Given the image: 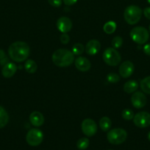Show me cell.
<instances>
[{
	"label": "cell",
	"mask_w": 150,
	"mask_h": 150,
	"mask_svg": "<svg viewBox=\"0 0 150 150\" xmlns=\"http://www.w3.org/2000/svg\"><path fill=\"white\" fill-rule=\"evenodd\" d=\"M30 48L27 43L21 41H17L10 45L8 54L10 59L17 62H21L26 60L29 55Z\"/></svg>",
	"instance_id": "1"
},
{
	"label": "cell",
	"mask_w": 150,
	"mask_h": 150,
	"mask_svg": "<svg viewBox=\"0 0 150 150\" xmlns=\"http://www.w3.org/2000/svg\"><path fill=\"white\" fill-rule=\"evenodd\" d=\"M51 59L56 66L65 67L71 65L74 62V55L69 50L60 48L53 53Z\"/></svg>",
	"instance_id": "2"
},
{
	"label": "cell",
	"mask_w": 150,
	"mask_h": 150,
	"mask_svg": "<svg viewBox=\"0 0 150 150\" xmlns=\"http://www.w3.org/2000/svg\"><path fill=\"white\" fill-rule=\"evenodd\" d=\"M142 16V10L138 6L129 5L125 9L124 17L126 23L129 25L136 24Z\"/></svg>",
	"instance_id": "3"
},
{
	"label": "cell",
	"mask_w": 150,
	"mask_h": 150,
	"mask_svg": "<svg viewBox=\"0 0 150 150\" xmlns=\"http://www.w3.org/2000/svg\"><path fill=\"white\" fill-rule=\"evenodd\" d=\"M130 38L139 45L146 43L149 38L148 30L143 26H136L130 31Z\"/></svg>",
	"instance_id": "4"
},
{
	"label": "cell",
	"mask_w": 150,
	"mask_h": 150,
	"mask_svg": "<svg viewBox=\"0 0 150 150\" xmlns=\"http://www.w3.org/2000/svg\"><path fill=\"white\" fill-rule=\"evenodd\" d=\"M127 133L122 128H115L110 130L107 135L108 142L114 145L121 144L126 141Z\"/></svg>",
	"instance_id": "5"
},
{
	"label": "cell",
	"mask_w": 150,
	"mask_h": 150,
	"mask_svg": "<svg viewBox=\"0 0 150 150\" xmlns=\"http://www.w3.org/2000/svg\"><path fill=\"white\" fill-rule=\"evenodd\" d=\"M102 59L104 62L110 66H117L121 61L120 54L114 48H108L103 52Z\"/></svg>",
	"instance_id": "6"
},
{
	"label": "cell",
	"mask_w": 150,
	"mask_h": 150,
	"mask_svg": "<svg viewBox=\"0 0 150 150\" xmlns=\"http://www.w3.org/2000/svg\"><path fill=\"white\" fill-rule=\"evenodd\" d=\"M44 139V134L39 129L33 128L28 131L26 136V141L29 145L32 146H38Z\"/></svg>",
	"instance_id": "7"
},
{
	"label": "cell",
	"mask_w": 150,
	"mask_h": 150,
	"mask_svg": "<svg viewBox=\"0 0 150 150\" xmlns=\"http://www.w3.org/2000/svg\"><path fill=\"white\" fill-rule=\"evenodd\" d=\"M133 122L138 127L145 128L150 125V114L146 111H141L134 116Z\"/></svg>",
	"instance_id": "8"
},
{
	"label": "cell",
	"mask_w": 150,
	"mask_h": 150,
	"mask_svg": "<svg viewBox=\"0 0 150 150\" xmlns=\"http://www.w3.org/2000/svg\"><path fill=\"white\" fill-rule=\"evenodd\" d=\"M82 131L85 136L88 137L94 136L97 132V125L95 122L91 119H85L82 121L81 125Z\"/></svg>",
	"instance_id": "9"
},
{
	"label": "cell",
	"mask_w": 150,
	"mask_h": 150,
	"mask_svg": "<svg viewBox=\"0 0 150 150\" xmlns=\"http://www.w3.org/2000/svg\"><path fill=\"white\" fill-rule=\"evenodd\" d=\"M131 102L135 108H142L147 103L146 97L143 92H135L131 97Z\"/></svg>",
	"instance_id": "10"
},
{
	"label": "cell",
	"mask_w": 150,
	"mask_h": 150,
	"mask_svg": "<svg viewBox=\"0 0 150 150\" xmlns=\"http://www.w3.org/2000/svg\"><path fill=\"white\" fill-rule=\"evenodd\" d=\"M57 27L62 33H68L72 28V22L68 17L62 16L57 21Z\"/></svg>",
	"instance_id": "11"
},
{
	"label": "cell",
	"mask_w": 150,
	"mask_h": 150,
	"mask_svg": "<svg viewBox=\"0 0 150 150\" xmlns=\"http://www.w3.org/2000/svg\"><path fill=\"white\" fill-rule=\"evenodd\" d=\"M134 70H135V67H134L133 63L130 61H125L120 65L119 74L121 77L126 79L132 76Z\"/></svg>",
	"instance_id": "12"
},
{
	"label": "cell",
	"mask_w": 150,
	"mask_h": 150,
	"mask_svg": "<svg viewBox=\"0 0 150 150\" xmlns=\"http://www.w3.org/2000/svg\"><path fill=\"white\" fill-rule=\"evenodd\" d=\"M101 48V44L97 40H91L87 42L85 45V51L88 55H95L99 51Z\"/></svg>",
	"instance_id": "13"
},
{
	"label": "cell",
	"mask_w": 150,
	"mask_h": 150,
	"mask_svg": "<svg viewBox=\"0 0 150 150\" xmlns=\"http://www.w3.org/2000/svg\"><path fill=\"white\" fill-rule=\"evenodd\" d=\"M75 67L81 72H86L91 69V64L89 60L83 57H79L75 59Z\"/></svg>",
	"instance_id": "14"
},
{
	"label": "cell",
	"mask_w": 150,
	"mask_h": 150,
	"mask_svg": "<svg viewBox=\"0 0 150 150\" xmlns=\"http://www.w3.org/2000/svg\"><path fill=\"white\" fill-rule=\"evenodd\" d=\"M17 70V66L13 62H7L3 66V68L1 70V74L4 78H11L15 75Z\"/></svg>",
	"instance_id": "15"
},
{
	"label": "cell",
	"mask_w": 150,
	"mask_h": 150,
	"mask_svg": "<svg viewBox=\"0 0 150 150\" xmlns=\"http://www.w3.org/2000/svg\"><path fill=\"white\" fill-rule=\"evenodd\" d=\"M29 121L35 127H40L44 123V117L39 111H33L29 115Z\"/></svg>",
	"instance_id": "16"
},
{
	"label": "cell",
	"mask_w": 150,
	"mask_h": 150,
	"mask_svg": "<svg viewBox=\"0 0 150 150\" xmlns=\"http://www.w3.org/2000/svg\"><path fill=\"white\" fill-rule=\"evenodd\" d=\"M138 83L135 80H130L126 81L124 85V90L128 94L133 93L138 89Z\"/></svg>",
	"instance_id": "17"
},
{
	"label": "cell",
	"mask_w": 150,
	"mask_h": 150,
	"mask_svg": "<svg viewBox=\"0 0 150 150\" xmlns=\"http://www.w3.org/2000/svg\"><path fill=\"white\" fill-rule=\"evenodd\" d=\"M24 68H25V70H26L28 73L32 74V73L36 72L37 68H38V66H37L36 62H35L34 60L28 59L26 60V62H25L24 64Z\"/></svg>",
	"instance_id": "18"
},
{
	"label": "cell",
	"mask_w": 150,
	"mask_h": 150,
	"mask_svg": "<svg viewBox=\"0 0 150 150\" xmlns=\"http://www.w3.org/2000/svg\"><path fill=\"white\" fill-rule=\"evenodd\" d=\"M9 116L6 110L0 105V129L4 127L7 124Z\"/></svg>",
	"instance_id": "19"
},
{
	"label": "cell",
	"mask_w": 150,
	"mask_h": 150,
	"mask_svg": "<svg viewBox=\"0 0 150 150\" xmlns=\"http://www.w3.org/2000/svg\"><path fill=\"white\" fill-rule=\"evenodd\" d=\"M140 86L143 92H145L146 94L150 95V76L144 78L141 81Z\"/></svg>",
	"instance_id": "20"
},
{
	"label": "cell",
	"mask_w": 150,
	"mask_h": 150,
	"mask_svg": "<svg viewBox=\"0 0 150 150\" xmlns=\"http://www.w3.org/2000/svg\"><path fill=\"white\" fill-rule=\"evenodd\" d=\"M111 120L107 117H104L100 120L99 127L103 131H107L111 127Z\"/></svg>",
	"instance_id": "21"
},
{
	"label": "cell",
	"mask_w": 150,
	"mask_h": 150,
	"mask_svg": "<svg viewBox=\"0 0 150 150\" xmlns=\"http://www.w3.org/2000/svg\"><path fill=\"white\" fill-rule=\"evenodd\" d=\"M103 29L106 34H108V35L113 34L116 29V23L113 21L107 22L103 26Z\"/></svg>",
	"instance_id": "22"
},
{
	"label": "cell",
	"mask_w": 150,
	"mask_h": 150,
	"mask_svg": "<svg viewBox=\"0 0 150 150\" xmlns=\"http://www.w3.org/2000/svg\"><path fill=\"white\" fill-rule=\"evenodd\" d=\"M88 146H89V140L87 138H82V139H79L76 143V146L80 150L86 149Z\"/></svg>",
	"instance_id": "23"
},
{
	"label": "cell",
	"mask_w": 150,
	"mask_h": 150,
	"mask_svg": "<svg viewBox=\"0 0 150 150\" xmlns=\"http://www.w3.org/2000/svg\"><path fill=\"white\" fill-rule=\"evenodd\" d=\"M84 46L82 43H76L72 47V53L74 55H80L84 51Z\"/></svg>",
	"instance_id": "24"
},
{
	"label": "cell",
	"mask_w": 150,
	"mask_h": 150,
	"mask_svg": "<svg viewBox=\"0 0 150 150\" xmlns=\"http://www.w3.org/2000/svg\"><path fill=\"white\" fill-rule=\"evenodd\" d=\"M121 116L125 120H131L133 119L135 115H134V113L132 110L126 108V109L123 110L121 113Z\"/></svg>",
	"instance_id": "25"
},
{
	"label": "cell",
	"mask_w": 150,
	"mask_h": 150,
	"mask_svg": "<svg viewBox=\"0 0 150 150\" xmlns=\"http://www.w3.org/2000/svg\"><path fill=\"white\" fill-rule=\"evenodd\" d=\"M107 80L110 83H117L120 81V77L116 73H110L107 76Z\"/></svg>",
	"instance_id": "26"
},
{
	"label": "cell",
	"mask_w": 150,
	"mask_h": 150,
	"mask_svg": "<svg viewBox=\"0 0 150 150\" xmlns=\"http://www.w3.org/2000/svg\"><path fill=\"white\" fill-rule=\"evenodd\" d=\"M122 44H123V39L119 36L115 37L113 39V40H112V45H113V47L115 49L120 48L122 45Z\"/></svg>",
	"instance_id": "27"
},
{
	"label": "cell",
	"mask_w": 150,
	"mask_h": 150,
	"mask_svg": "<svg viewBox=\"0 0 150 150\" xmlns=\"http://www.w3.org/2000/svg\"><path fill=\"white\" fill-rule=\"evenodd\" d=\"M8 62V59L6 57L5 54H4L3 50L0 49V64L4 65L6 63Z\"/></svg>",
	"instance_id": "28"
},
{
	"label": "cell",
	"mask_w": 150,
	"mask_h": 150,
	"mask_svg": "<svg viewBox=\"0 0 150 150\" xmlns=\"http://www.w3.org/2000/svg\"><path fill=\"white\" fill-rule=\"evenodd\" d=\"M70 41V37L68 34L63 33L60 36V42L63 44H68Z\"/></svg>",
	"instance_id": "29"
},
{
	"label": "cell",
	"mask_w": 150,
	"mask_h": 150,
	"mask_svg": "<svg viewBox=\"0 0 150 150\" xmlns=\"http://www.w3.org/2000/svg\"><path fill=\"white\" fill-rule=\"evenodd\" d=\"M48 2L50 5L54 7H59L62 4V0H48Z\"/></svg>",
	"instance_id": "30"
},
{
	"label": "cell",
	"mask_w": 150,
	"mask_h": 150,
	"mask_svg": "<svg viewBox=\"0 0 150 150\" xmlns=\"http://www.w3.org/2000/svg\"><path fill=\"white\" fill-rule=\"evenodd\" d=\"M144 15L147 19L150 20V7H146L144 10Z\"/></svg>",
	"instance_id": "31"
},
{
	"label": "cell",
	"mask_w": 150,
	"mask_h": 150,
	"mask_svg": "<svg viewBox=\"0 0 150 150\" xmlns=\"http://www.w3.org/2000/svg\"><path fill=\"white\" fill-rule=\"evenodd\" d=\"M144 52L145 53L146 55L150 56V43L146 44L144 46Z\"/></svg>",
	"instance_id": "32"
},
{
	"label": "cell",
	"mask_w": 150,
	"mask_h": 150,
	"mask_svg": "<svg viewBox=\"0 0 150 150\" xmlns=\"http://www.w3.org/2000/svg\"><path fill=\"white\" fill-rule=\"evenodd\" d=\"M63 2H64L65 4L71 6V5H73V4H74L75 3H76V1H77L78 0H63Z\"/></svg>",
	"instance_id": "33"
},
{
	"label": "cell",
	"mask_w": 150,
	"mask_h": 150,
	"mask_svg": "<svg viewBox=\"0 0 150 150\" xmlns=\"http://www.w3.org/2000/svg\"><path fill=\"white\" fill-rule=\"evenodd\" d=\"M148 139L149 140V142H150V132L149 133V134H148Z\"/></svg>",
	"instance_id": "34"
},
{
	"label": "cell",
	"mask_w": 150,
	"mask_h": 150,
	"mask_svg": "<svg viewBox=\"0 0 150 150\" xmlns=\"http://www.w3.org/2000/svg\"><path fill=\"white\" fill-rule=\"evenodd\" d=\"M147 1H148L149 4H150V0H147Z\"/></svg>",
	"instance_id": "35"
},
{
	"label": "cell",
	"mask_w": 150,
	"mask_h": 150,
	"mask_svg": "<svg viewBox=\"0 0 150 150\" xmlns=\"http://www.w3.org/2000/svg\"><path fill=\"white\" fill-rule=\"evenodd\" d=\"M149 32H150V24H149Z\"/></svg>",
	"instance_id": "36"
}]
</instances>
